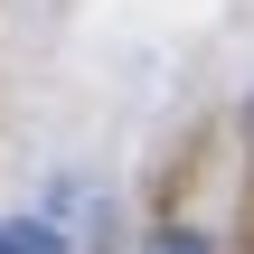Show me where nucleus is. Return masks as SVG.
Returning <instances> with one entry per match:
<instances>
[{"label": "nucleus", "instance_id": "f257e3e1", "mask_svg": "<svg viewBox=\"0 0 254 254\" xmlns=\"http://www.w3.org/2000/svg\"><path fill=\"white\" fill-rule=\"evenodd\" d=\"M0 254H66V236L38 226V217H19V226H0Z\"/></svg>", "mask_w": 254, "mask_h": 254}, {"label": "nucleus", "instance_id": "f03ea898", "mask_svg": "<svg viewBox=\"0 0 254 254\" xmlns=\"http://www.w3.org/2000/svg\"><path fill=\"white\" fill-rule=\"evenodd\" d=\"M141 254H207V236H198V226H160Z\"/></svg>", "mask_w": 254, "mask_h": 254}]
</instances>
